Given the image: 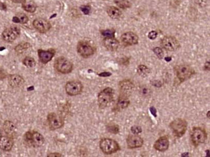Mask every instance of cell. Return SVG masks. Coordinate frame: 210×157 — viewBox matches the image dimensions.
Returning a JSON list of instances; mask_svg holds the SVG:
<instances>
[{
	"label": "cell",
	"instance_id": "1",
	"mask_svg": "<svg viewBox=\"0 0 210 157\" xmlns=\"http://www.w3.org/2000/svg\"><path fill=\"white\" fill-rule=\"evenodd\" d=\"M114 91L113 89L107 87L101 91L98 96V102L100 108L104 109L109 105L113 100Z\"/></svg>",
	"mask_w": 210,
	"mask_h": 157
},
{
	"label": "cell",
	"instance_id": "2",
	"mask_svg": "<svg viewBox=\"0 0 210 157\" xmlns=\"http://www.w3.org/2000/svg\"><path fill=\"white\" fill-rule=\"evenodd\" d=\"M100 147L106 155H111L120 150V146L117 142L111 138H104L101 140Z\"/></svg>",
	"mask_w": 210,
	"mask_h": 157
},
{
	"label": "cell",
	"instance_id": "3",
	"mask_svg": "<svg viewBox=\"0 0 210 157\" xmlns=\"http://www.w3.org/2000/svg\"><path fill=\"white\" fill-rule=\"evenodd\" d=\"M175 71L176 77L181 82H183L195 74L194 70L188 65H180L176 67Z\"/></svg>",
	"mask_w": 210,
	"mask_h": 157
},
{
	"label": "cell",
	"instance_id": "4",
	"mask_svg": "<svg viewBox=\"0 0 210 157\" xmlns=\"http://www.w3.org/2000/svg\"><path fill=\"white\" fill-rule=\"evenodd\" d=\"M25 141L30 146L34 147H38L42 146L44 142L43 137L38 132L29 131L25 136Z\"/></svg>",
	"mask_w": 210,
	"mask_h": 157
},
{
	"label": "cell",
	"instance_id": "5",
	"mask_svg": "<svg viewBox=\"0 0 210 157\" xmlns=\"http://www.w3.org/2000/svg\"><path fill=\"white\" fill-rule=\"evenodd\" d=\"M170 128L176 137H182L187 129V122L183 119H176L170 123Z\"/></svg>",
	"mask_w": 210,
	"mask_h": 157
},
{
	"label": "cell",
	"instance_id": "6",
	"mask_svg": "<svg viewBox=\"0 0 210 157\" xmlns=\"http://www.w3.org/2000/svg\"><path fill=\"white\" fill-rule=\"evenodd\" d=\"M54 67L58 72L62 74L69 73L73 70L72 63L64 57H60L56 59Z\"/></svg>",
	"mask_w": 210,
	"mask_h": 157
},
{
	"label": "cell",
	"instance_id": "7",
	"mask_svg": "<svg viewBox=\"0 0 210 157\" xmlns=\"http://www.w3.org/2000/svg\"><path fill=\"white\" fill-rule=\"evenodd\" d=\"M191 137L194 146H197L205 142L207 139V133L204 129L200 128H194L192 130Z\"/></svg>",
	"mask_w": 210,
	"mask_h": 157
},
{
	"label": "cell",
	"instance_id": "8",
	"mask_svg": "<svg viewBox=\"0 0 210 157\" xmlns=\"http://www.w3.org/2000/svg\"><path fill=\"white\" fill-rule=\"evenodd\" d=\"M163 48L168 51H175L180 47V43L173 36H165L161 41Z\"/></svg>",
	"mask_w": 210,
	"mask_h": 157
},
{
	"label": "cell",
	"instance_id": "9",
	"mask_svg": "<svg viewBox=\"0 0 210 157\" xmlns=\"http://www.w3.org/2000/svg\"><path fill=\"white\" fill-rule=\"evenodd\" d=\"M83 89V85L80 82L71 81L65 85L66 92L70 96H76L81 93Z\"/></svg>",
	"mask_w": 210,
	"mask_h": 157
},
{
	"label": "cell",
	"instance_id": "10",
	"mask_svg": "<svg viewBox=\"0 0 210 157\" xmlns=\"http://www.w3.org/2000/svg\"><path fill=\"white\" fill-rule=\"evenodd\" d=\"M77 51L82 57L87 58L94 54L95 49L89 43L80 42L77 45Z\"/></svg>",
	"mask_w": 210,
	"mask_h": 157
},
{
	"label": "cell",
	"instance_id": "11",
	"mask_svg": "<svg viewBox=\"0 0 210 157\" xmlns=\"http://www.w3.org/2000/svg\"><path fill=\"white\" fill-rule=\"evenodd\" d=\"M20 33L18 27L12 26L5 29L2 33V38L7 42H12L16 39Z\"/></svg>",
	"mask_w": 210,
	"mask_h": 157
},
{
	"label": "cell",
	"instance_id": "12",
	"mask_svg": "<svg viewBox=\"0 0 210 157\" xmlns=\"http://www.w3.org/2000/svg\"><path fill=\"white\" fill-rule=\"evenodd\" d=\"M47 120L49 127L52 129H58L61 128L64 124L63 118L56 113H50L48 115Z\"/></svg>",
	"mask_w": 210,
	"mask_h": 157
},
{
	"label": "cell",
	"instance_id": "13",
	"mask_svg": "<svg viewBox=\"0 0 210 157\" xmlns=\"http://www.w3.org/2000/svg\"><path fill=\"white\" fill-rule=\"evenodd\" d=\"M34 27L40 33H45L50 29V23L43 18H37L33 21Z\"/></svg>",
	"mask_w": 210,
	"mask_h": 157
},
{
	"label": "cell",
	"instance_id": "14",
	"mask_svg": "<svg viewBox=\"0 0 210 157\" xmlns=\"http://www.w3.org/2000/svg\"><path fill=\"white\" fill-rule=\"evenodd\" d=\"M120 96L128 97L130 94L131 93L133 88L134 87V85L133 82L130 80H126L120 82Z\"/></svg>",
	"mask_w": 210,
	"mask_h": 157
},
{
	"label": "cell",
	"instance_id": "15",
	"mask_svg": "<svg viewBox=\"0 0 210 157\" xmlns=\"http://www.w3.org/2000/svg\"><path fill=\"white\" fill-rule=\"evenodd\" d=\"M127 146L130 149L138 148L142 146L144 144L143 139L137 135H129L127 138Z\"/></svg>",
	"mask_w": 210,
	"mask_h": 157
},
{
	"label": "cell",
	"instance_id": "16",
	"mask_svg": "<svg viewBox=\"0 0 210 157\" xmlns=\"http://www.w3.org/2000/svg\"><path fill=\"white\" fill-rule=\"evenodd\" d=\"M121 40L125 45H133L137 44L138 37L133 33L127 32L122 35Z\"/></svg>",
	"mask_w": 210,
	"mask_h": 157
},
{
	"label": "cell",
	"instance_id": "17",
	"mask_svg": "<svg viewBox=\"0 0 210 157\" xmlns=\"http://www.w3.org/2000/svg\"><path fill=\"white\" fill-rule=\"evenodd\" d=\"M169 142L167 137H162L159 138L154 144V147L159 151H165L169 147Z\"/></svg>",
	"mask_w": 210,
	"mask_h": 157
},
{
	"label": "cell",
	"instance_id": "18",
	"mask_svg": "<svg viewBox=\"0 0 210 157\" xmlns=\"http://www.w3.org/2000/svg\"><path fill=\"white\" fill-rule=\"evenodd\" d=\"M104 45L108 50L114 51L118 48L119 42L114 37L105 38L104 40Z\"/></svg>",
	"mask_w": 210,
	"mask_h": 157
},
{
	"label": "cell",
	"instance_id": "19",
	"mask_svg": "<svg viewBox=\"0 0 210 157\" xmlns=\"http://www.w3.org/2000/svg\"><path fill=\"white\" fill-rule=\"evenodd\" d=\"M54 55V51H43L39 50L38 51V56L41 62L43 64H47L49 61H51Z\"/></svg>",
	"mask_w": 210,
	"mask_h": 157
},
{
	"label": "cell",
	"instance_id": "20",
	"mask_svg": "<svg viewBox=\"0 0 210 157\" xmlns=\"http://www.w3.org/2000/svg\"><path fill=\"white\" fill-rule=\"evenodd\" d=\"M13 141L9 137H0V148L3 151H9L12 148Z\"/></svg>",
	"mask_w": 210,
	"mask_h": 157
},
{
	"label": "cell",
	"instance_id": "21",
	"mask_svg": "<svg viewBox=\"0 0 210 157\" xmlns=\"http://www.w3.org/2000/svg\"><path fill=\"white\" fill-rule=\"evenodd\" d=\"M9 83L10 85L12 87H18L21 86L24 83V80L23 78L17 74H13L9 76Z\"/></svg>",
	"mask_w": 210,
	"mask_h": 157
},
{
	"label": "cell",
	"instance_id": "22",
	"mask_svg": "<svg viewBox=\"0 0 210 157\" xmlns=\"http://www.w3.org/2000/svg\"><path fill=\"white\" fill-rule=\"evenodd\" d=\"M107 12L108 15L109 16V17H111L113 19H118L122 15L121 11L118 9V8H116L115 7H109L107 10Z\"/></svg>",
	"mask_w": 210,
	"mask_h": 157
},
{
	"label": "cell",
	"instance_id": "23",
	"mask_svg": "<svg viewBox=\"0 0 210 157\" xmlns=\"http://www.w3.org/2000/svg\"><path fill=\"white\" fill-rule=\"evenodd\" d=\"M130 101L128 99V97L122 96H120L118 103L116 104V109L118 110H122L123 109H126L129 105Z\"/></svg>",
	"mask_w": 210,
	"mask_h": 157
},
{
	"label": "cell",
	"instance_id": "24",
	"mask_svg": "<svg viewBox=\"0 0 210 157\" xmlns=\"http://www.w3.org/2000/svg\"><path fill=\"white\" fill-rule=\"evenodd\" d=\"M3 128L5 132L8 135H12L15 133V126L12 122L10 121H6L4 123Z\"/></svg>",
	"mask_w": 210,
	"mask_h": 157
},
{
	"label": "cell",
	"instance_id": "25",
	"mask_svg": "<svg viewBox=\"0 0 210 157\" xmlns=\"http://www.w3.org/2000/svg\"><path fill=\"white\" fill-rule=\"evenodd\" d=\"M23 9L29 12H34L36 10V5L33 2H26L23 3Z\"/></svg>",
	"mask_w": 210,
	"mask_h": 157
},
{
	"label": "cell",
	"instance_id": "26",
	"mask_svg": "<svg viewBox=\"0 0 210 157\" xmlns=\"http://www.w3.org/2000/svg\"><path fill=\"white\" fill-rule=\"evenodd\" d=\"M28 17L25 14L20 13L18 15L14 16L12 19L13 21L15 23H26L28 21Z\"/></svg>",
	"mask_w": 210,
	"mask_h": 157
},
{
	"label": "cell",
	"instance_id": "27",
	"mask_svg": "<svg viewBox=\"0 0 210 157\" xmlns=\"http://www.w3.org/2000/svg\"><path fill=\"white\" fill-rule=\"evenodd\" d=\"M137 72L139 75H141L142 77H145L150 73V70L147 66L141 65L138 67Z\"/></svg>",
	"mask_w": 210,
	"mask_h": 157
},
{
	"label": "cell",
	"instance_id": "28",
	"mask_svg": "<svg viewBox=\"0 0 210 157\" xmlns=\"http://www.w3.org/2000/svg\"><path fill=\"white\" fill-rule=\"evenodd\" d=\"M23 64L28 67H33L36 65V61L34 58L31 57H26L23 61Z\"/></svg>",
	"mask_w": 210,
	"mask_h": 157
},
{
	"label": "cell",
	"instance_id": "29",
	"mask_svg": "<svg viewBox=\"0 0 210 157\" xmlns=\"http://www.w3.org/2000/svg\"><path fill=\"white\" fill-rule=\"evenodd\" d=\"M115 3L122 9H127V8L131 6L130 3L127 0H116Z\"/></svg>",
	"mask_w": 210,
	"mask_h": 157
},
{
	"label": "cell",
	"instance_id": "30",
	"mask_svg": "<svg viewBox=\"0 0 210 157\" xmlns=\"http://www.w3.org/2000/svg\"><path fill=\"white\" fill-rule=\"evenodd\" d=\"M107 130L114 134H117L119 132V127L116 124H109L107 126Z\"/></svg>",
	"mask_w": 210,
	"mask_h": 157
},
{
	"label": "cell",
	"instance_id": "31",
	"mask_svg": "<svg viewBox=\"0 0 210 157\" xmlns=\"http://www.w3.org/2000/svg\"><path fill=\"white\" fill-rule=\"evenodd\" d=\"M102 34L105 38H111L114 36V31L113 30H105L101 31Z\"/></svg>",
	"mask_w": 210,
	"mask_h": 157
},
{
	"label": "cell",
	"instance_id": "32",
	"mask_svg": "<svg viewBox=\"0 0 210 157\" xmlns=\"http://www.w3.org/2000/svg\"><path fill=\"white\" fill-rule=\"evenodd\" d=\"M131 132L135 135H138L139 133H141L142 131V128L138 126V125H134L131 128Z\"/></svg>",
	"mask_w": 210,
	"mask_h": 157
},
{
	"label": "cell",
	"instance_id": "33",
	"mask_svg": "<svg viewBox=\"0 0 210 157\" xmlns=\"http://www.w3.org/2000/svg\"><path fill=\"white\" fill-rule=\"evenodd\" d=\"M154 52L155 54L159 58H162L163 56H164V52H163L162 49L160 47H156L153 49Z\"/></svg>",
	"mask_w": 210,
	"mask_h": 157
},
{
	"label": "cell",
	"instance_id": "34",
	"mask_svg": "<svg viewBox=\"0 0 210 157\" xmlns=\"http://www.w3.org/2000/svg\"><path fill=\"white\" fill-rule=\"evenodd\" d=\"M27 47H28V44L23 43V44H21L17 46L16 48V51L18 52H23V51H25L26 49H27Z\"/></svg>",
	"mask_w": 210,
	"mask_h": 157
},
{
	"label": "cell",
	"instance_id": "35",
	"mask_svg": "<svg viewBox=\"0 0 210 157\" xmlns=\"http://www.w3.org/2000/svg\"><path fill=\"white\" fill-rule=\"evenodd\" d=\"M81 10L82 11V12L85 14H89L91 11V7L87 5H84L81 7Z\"/></svg>",
	"mask_w": 210,
	"mask_h": 157
},
{
	"label": "cell",
	"instance_id": "36",
	"mask_svg": "<svg viewBox=\"0 0 210 157\" xmlns=\"http://www.w3.org/2000/svg\"><path fill=\"white\" fill-rule=\"evenodd\" d=\"M157 35H158L157 32H156V31H154V30H152L151 32L149 33L148 36H149V38L151 39V40H154V39L157 38Z\"/></svg>",
	"mask_w": 210,
	"mask_h": 157
},
{
	"label": "cell",
	"instance_id": "37",
	"mask_svg": "<svg viewBox=\"0 0 210 157\" xmlns=\"http://www.w3.org/2000/svg\"><path fill=\"white\" fill-rule=\"evenodd\" d=\"M7 74L4 71V70L0 68V79H3L6 77Z\"/></svg>",
	"mask_w": 210,
	"mask_h": 157
},
{
	"label": "cell",
	"instance_id": "38",
	"mask_svg": "<svg viewBox=\"0 0 210 157\" xmlns=\"http://www.w3.org/2000/svg\"><path fill=\"white\" fill-rule=\"evenodd\" d=\"M150 111H151V114H152L154 116L156 117V116H157V110H156V109H155L154 107H150Z\"/></svg>",
	"mask_w": 210,
	"mask_h": 157
},
{
	"label": "cell",
	"instance_id": "39",
	"mask_svg": "<svg viewBox=\"0 0 210 157\" xmlns=\"http://www.w3.org/2000/svg\"><path fill=\"white\" fill-rule=\"evenodd\" d=\"M111 74L110 73H107V72H104V73H102L101 74H99V76H104V77L109 76H111Z\"/></svg>",
	"mask_w": 210,
	"mask_h": 157
},
{
	"label": "cell",
	"instance_id": "40",
	"mask_svg": "<svg viewBox=\"0 0 210 157\" xmlns=\"http://www.w3.org/2000/svg\"><path fill=\"white\" fill-rule=\"evenodd\" d=\"M12 1L16 3H23L24 2H25L26 0H12Z\"/></svg>",
	"mask_w": 210,
	"mask_h": 157
},
{
	"label": "cell",
	"instance_id": "41",
	"mask_svg": "<svg viewBox=\"0 0 210 157\" xmlns=\"http://www.w3.org/2000/svg\"><path fill=\"white\" fill-rule=\"evenodd\" d=\"M61 155L59 153H51L48 155V156H61Z\"/></svg>",
	"mask_w": 210,
	"mask_h": 157
},
{
	"label": "cell",
	"instance_id": "42",
	"mask_svg": "<svg viewBox=\"0 0 210 157\" xmlns=\"http://www.w3.org/2000/svg\"><path fill=\"white\" fill-rule=\"evenodd\" d=\"M165 60H166L167 61H169L172 60V58H171V57H167V58H166Z\"/></svg>",
	"mask_w": 210,
	"mask_h": 157
}]
</instances>
